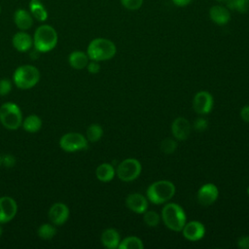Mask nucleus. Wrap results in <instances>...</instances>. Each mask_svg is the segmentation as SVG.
<instances>
[{
    "mask_svg": "<svg viewBox=\"0 0 249 249\" xmlns=\"http://www.w3.org/2000/svg\"><path fill=\"white\" fill-rule=\"evenodd\" d=\"M58 42L56 30L50 24H42L36 28L33 35V47L39 53L53 51Z\"/></svg>",
    "mask_w": 249,
    "mask_h": 249,
    "instance_id": "1",
    "label": "nucleus"
},
{
    "mask_svg": "<svg viewBox=\"0 0 249 249\" xmlns=\"http://www.w3.org/2000/svg\"><path fill=\"white\" fill-rule=\"evenodd\" d=\"M116 53L117 48L115 43L106 38H95L89 42L87 48L89 60L98 62L113 58Z\"/></svg>",
    "mask_w": 249,
    "mask_h": 249,
    "instance_id": "2",
    "label": "nucleus"
},
{
    "mask_svg": "<svg viewBox=\"0 0 249 249\" xmlns=\"http://www.w3.org/2000/svg\"><path fill=\"white\" fill-rule=\"evenodd\" d=\"M176 192L174 184L168 180H159L147 189V198L154 204H162L170 200Z\"/></svg>",
    "mask_w": 249,
    "mask_h": 249,
    "instance_id": "3",
    "label": "nucleus"
},
{
    "mask_svg": "<svg viewBox=\"0 0 249 249\" xmlns=\"http://www.w3.org/2000/svg\"><path fill=\"white\" fill-rule=\"evenodd\" d=\"M39 69L31 64L18 66L13 73V82L20 89H29L34 88L40 81Z\"/></svg>",
    "mask_w": 249,
    "mask_h": 249,
    "instance_id": "4",
    "label": "nucleus"
},
{
    "mask_svg": "<svg viewBox=\"0 0 249 249\" xmlns=\"http://www.w3.org/2000/svg\"><path fill=\"white\" fill-rule=\"evenodd\" d=\"M160 218L166 228L173 231H181L186 224V213L184 209L177 203H166L162 210Z\"/></svg>",
    "mask_w": 249,
    "mask_h": 249,
    "instance_id": "5",
    "label": "nucleus"
},
{
    "mask_svg": "<svg viewBox=\"0 0 249 249\" xmlns=\"http://www.w3.org/2000/svg\"><path fill=\"white\" fill-rule=\"evenodd\" d=\"M22 112L14 102H6L0 106V123L9 130H16L22 124Z\"/></svg>",
    "mask_w": 249,
    "mask_h": 249,
    "instance_id": "6",
    "label": "nucleus"
},
{
    "mask_svg": "<svg viewBox=\"0 0 249 249\" xmlns=\"http://www.w3.org/2000/svg\"><path fill=\"white\" fill-rule=\"evenodd\" d=\"M58 145L64 152L74 153L87 150L89 147V141L87 137L80 132H67L60 137Z\"/></svg>",
    "mask_w": 249,
    "mask_h": 249,
    "instance_id": "7",
    "label": "nucleus"
},
{
    "mask_svg": "<svg viewBox=\"0 0 249 249\" xmlns=\"http://www.w3.org/2000/svg\"><path fill=\"white\" fill-rule=\"evenodd\" d=\"M142 165L136 159H125L119 163L116 168V174L121 181L132 182L137 179L141 173Z\"/></svg>",
    "mask_w": 249,
    "mask_h": 249,
    "instance_id": "8",
    "label": "nucleus"
},
{
    "mask_svg": "<svg viewBox=\"0 0 249 249\" xmlns=\"http://www.w3.org/2000/svg\"><path fill=\"white\" fill-rule=\"evenodd\" d=\"M70 216L69 207L63 202H54L48 211V217L54 226L64 225Z\"/></svg>",
    "mask_w": 249,
    "mask_h": 249,
    "instance_id": "9",
    "label": "nucleus"
},
{
    "mask_svg": "<svg viewBox=\"0 0 249 249\" xmlns=\"http://www.w3.org/2000/svg\"><path fill=\"white\" fill-rule=\"evenodd\" d=\"M18 213L17 201L8 196L0 197V224L11 222Z\"/></svg>",
    "mask_w": 249,
    "mask_h": 249,
    "instance_id": "10",
    "label": "nucleus"
},
{
    "mask_svg": "<svg viewBox=\"0 0 249 249\" xmlns=\"http://www.w3.org/2000/svg\"><path fill=\"white\" fill-rule=\"evenodd\" d=\"M213 96L206 90H200L196 93L193 99V108L199 115L208 114L213 107Z\"/></svg>",
    "mask_w": 249,
    "mask_h": 249,
    "instance_id": "11",
    "label": "nucleus"
},
{
    "mask_svg": "<svg viewBox=\"0 0 249 249\" xmlns=\"http://www.w3.org/2000/svg\"><path fill=\"white\" fill-rule=\"evenodd\" d=\"M219 196V190L216 185L212 183L203 184L197 191V200L203 206H209L213 204Z\"/></svg>",
    "mask_w": 249,
    "mask_h": 249,
    "instance_id": "12",
    "label": "nucleus"
},
{
    "mask_svg": "<svg viewBox=\"0 0 249 249\" xmlns=\"http://www.w3.org/2000/svg\"><path fill=\"white\" fill-rule=\"evenodd\" d=\"M191 124L184 117L176 118L171 124V132L176 140H187L191 134Z\"/></svg>",
    "mask_w": 249,
    "mask_h": 249,
    "instance_id": "13",
    "label": "nucleus"
},
{
    "mask_svg": "<svg viewBox=\"0 0 249 249\" xmlns=\"http://www.w3.org/2000/svg\"><path fill=\"white\" fill-rule=\"evenodd\" d=\"M186 239L190 241H197L205 234V227L198 221H191L186 223L181 231Z\"/></svg>",
    "mask_w": 249,
    "mask_h": 249,
    "instance_id": "14",
    "label": "nucleus"
},
{
    "mask_svg": "<svg viewBox=\"0 0 249 249\" xmlns=\"http://www.w3.org/2000/svg\"><path fill=\"white\" fill-rule=\"evenodd\" d=\"M208 15L211 21L217 25H226L231 20L230 9L222 4H217L210 7Z\"/></svg>",
    "mask_w": 249,
    "mask_h": 249,
    "instance_id": "15",
    "label": "nucleus"
},
{
    "mask_svg": "<svg viewBox=\"0 0 249 249\" xmlns=\"http://www.w3.org/2000/svg\"><path fill=\"white\" fill-rule=\"evenodd\" d=\"M125 205L132 212L143 214L148 209V199L139 193H132L126 196Z\"/></svg>",
    "mask_w": 249,
    "mask_h": 249,
    "instance_id": "16",
    "label": "nucleus"
},
{
    "mask_svg": "<svg viewBox=\"0 0 249 249\" xmlns=\"http://www.w3.org/2000/svg\"><path fill=\"white\" fill-rule=\"evenodd\" d=\"M13 47L19 53H26L33 47V37L25 31L17 32L12 38Z\"/></svg>",
    "mask_w": 249,
    "mask_h": 249,
    "instance_id": "17",
    "label": "nucleus"
},
{
    "mask_svg": "<svg viewBox=\"0 0 249 249\" xmlns=\"http://www.w3.org/2000/svg\"><path fill=\"white\" fill-rule=\"evenodd\" d=\"M14 22L19 30H28L33 25V17L24 9H18L14 14Z\"/></svg>",
    "mask_w": 249,
    "mask_h": 249,
    "instance_id": "18",
    "label": "nucleus"
},
{
    "mask_svg": "<svg viewBox=\"0 0 249 249\" xmlns=\"http://www.w3.org/2000/svg\"><path fill=\"white\" fill-rule=\"evenodd\" d=\"M100 240L104 247L108 249H116V248H119V244L121 242V236L117 230L113 228H109L103 231V232L101 233Z\"/></svg>",
    "mask_w": 249,
    "mask_h": 249,
    "instance_id": "19",
    "label": "nucleus"
},
{
    "mask_svg": "<svg viewBox=\"0 0 249 249\" xmlns=\"http://www.w3.org/2000/svg\"><path fill=\"white\" fill-rule=\"evenodd\" d=\"M89 61V57L88 53L83 51H74L68 56L69 65L76 70H82L86 68Z\"/></svg>",
    "mask_w": 249,
    "mask_h": 249,
    "instance_id": "20",
    "label": "nucleus"
},
{
    "mask_svg": "<svg viewBox=\"0 0 249 249\" xmlns=\"http://www.w3.org/2000/svg\"><path fill=\"white\" fill-rule=\"evenodd\" d=\"M116 175L115 167L109 162H103L99 164L95 169V176L96 178L103 183L110 182L114 179Z\"/></svg>",
    "mask_w": 249,
    "mask_h": 249,
    "instance_id": "21",
    "label": "nucleus"
},
{
    "mask_svg": "<svg viewBox=\"0 0 249 249\" xmlns=\"http://www.w3.org/2000/svg\"><path fill=\"white\" fill-rule=\"evenodd\" d=\"M42 120L38 115L31 114L22 120L21 126L28 133H36L42 127Z\"/></svg>",
    "mask_w": 249,
    "mask_h": 249,
    "instance_id": "22",
    "label": "nucleus"
},
{
    "mask_svg": "<svg viewBox=\"0 0 249 249\" xmlns=\"http://www.w3.org/2000/svg\"><path fill=\"white\" fill-rule=\"evenodd\" d=\"M29 12L33 18L39 21H45L48 18V11L40 0H30Z\"/></svg>",
    "mask_w": 249,
    "mask_h": 249,
    "instance_id": "23",
    "label": "nucleus"
},
{
    "mask_svg": "<svg viewBox=\"0 0 249 249\" xmlns=\"http://www.w3.org/2000/svg\"><path fill=\"white\" fill-rule=\"evenodd\" d=\"M103 136V128L98 124H91L89 125L86 131V137L89 142L95 143L100 140V138Z\"/></svg>",
    "mask_w": 249,
    "mask_h": 249,
    "instance_id": "24",
    "label": "nucleus"
},
{
    "mask_svg": "<svg viewBox=\"0 0 249 249\" xmlns=\"http://www.w3.org/2000/svg\"><path fill=\"white\" fill-rule=\"evenodd\" d=\"M37 234L44 240H51L56 234L55 226L52 223H44L38 228Z\"/></svg>",
    "mask_w": 249,
    "mask_h": 249,
    "instance_id": "25",
    "label": "nucleus"
},
{
    "mask_svg": "<svg viewBox=\"0 0 249 249\" xmlns=\"http://www.w3.org/2000/svg\"><path fill=\"white\" fill-rule=\"evenodd\" d=\"M144 244L142 240L137 236H127L121 240L119 244L120 249H142Z\"/></svg>",
    "mask_w": 249,
    "mask_h": 249,
    "instance_id": "26",
    "label": "nucleus"
},
{
    "mask_svg": "<svg viewBox=\"0 0 249 249\" xmlns=\"http://www.w3.org/2000/svg\"><path fill=\"white\" fill-rule=\"evenodd\" d=\"M226 6L230 10H235L240 14L249 12V0H228Z\"/></svg>",
    "mask_w": 249,
    "mask_h": 249,
    "instance_id": "27",
    "label": "nucleus"
},
{
    "mask_svg": "<svg viewBox=\"0 0 249 249\" xmlns=\"http://www.w3.org/2000/svg\"><path fill=\"white\" fill-rule=\"evenodd\" d=\"M143 221L144 223L150 227V228H155L160 224V216L158 212L153 211V210H146L143 213Z\"/></svg>",
    "mask_w": 249,
    "mask_h": 249,
    "instance_id": "28",
    "label": "nucleus"
},
{
    "mask_svg": "<svg viewBox=\"0 0 249 249\" xmlns=\"http://www.w3.org/2000/svg\"><path fill=\"white\" fill-rule=\"evenodd\" d=\"M160 149L165 155H170L174 153L177 149V142L175 141V138H164L160 144Z\"/></svg>",
    "mask_w": 249,
    "mask_h": 249,
    "instance_id": "29",
    "label": "nucleus"
},
{
    "mask_svg": "<svg viewBox=\"0 0 249 249\" xmlns=\"http://www.w3.org/2000/svg\"><path fill=\"white\" fill-rule=\"evenodd\" d=\"M120 2L122 6L126 10L136 11L142 7L144 0H120Z\"/></svg>",
    "mask_w": 249,
    "mask_h": 249,
    "instance_id": "30",
    "label": "nucleus"
},
{
    "mask_svg": "<svg viewBox=\"0 0 249 249\" xmlns=\"http://www.w3.org/2000/svg\"><path fill=\"white\" fill-rule=\"evenodd\" d=\"M12 82L8 79H1L0 80V96L8 95L12 90Z\"/></svg>",
    "mask_w": 249,
    "mask_h": 249,
    "instance_id": "31",
    "label": "nucleus"
},
{
    "mask_svg": "<svg viewBox=\"0 0 249 249\" xmlns=\"http://www.w3.org/2000/svg\"><path fill=\"white\" fill-rule=\"evenodd\" d=\"M194 128L196 131H203L207 128L208 126V121L204 118H197L195 122H194Z\"/></svg>",
    "mask_w": 249,
    "mask_h": 249,
    "instance_id": "32",
    "label": "nucleus"
},
{
    "mask_svg": "<svg viewBox=\"0 0 249 249\" xmlns=\"http://www.w3.org/2000/svg\"><path fill=\"white\" fill-rule=\"evenodd\" d=\"M16 164V159L13 155L7 154L2 157V165L6 167H13Z\"/></svg>",
    "mask_w": 249,
    "mask_h": 249,
    "instance_id": "33",
    "label": "nucleus"
},
{
    "mask_svg": "<svg viewBox=\"0 0 249 249\" xmlns=\"http://www.w3.org/2000/svg\"><path fill=\"white\" fill-rule=\"evenodd\" d=\"M86 68L89 71V73H90V74H97L100 71V64L98 63V61L90 60V61H89V63H88Z\"/></svg>",
    "mask_w": 249,
    "mask_h": 249,
    "instance_id": "34",
    "label": "nucleus"
},
{
    "mask_svg": "<svg viewBox=\"0 0 249 249\" xmlns=\"http://www.w3.org/2000/svg\"><path fill=\"white\" fill-rule=\"evenodd\" d=\"M237 246L241 249H249V236L243 235L237 239Z\"/></svg>",
    "mask_w": 249,
    "mask_h": 249,
    "instance_id": "35",
    "label": "nucleus"
},
{
    "mask_svg": "<svg viewBox=\"0 0 249 249\" xmlns=\"http://www.w3.org/2000/svg\"><path fill=\"white\" fill-rule=\"evenodd\" d=\"M240 117L241 119L246 122V123H249V105H246V106H243L240 110Z\"/></svg>",
    "mask_w": 249,
    "mask_h": 249,
    "instance_id": "36",
    "label": "nucleus"
},
{
    "mask_svg": "<svg viewBox=\"0 0 249 249\" xmlns=\"http://www.w3.org/2000/svg\"><path fill=\"white\" fill-rule=\"evenodd\" d=\"M172 3L177 7H186L188 6L193 0H171Z\"/></svg>",
    "mask_w": 249,
    "mask_h": 249,
    "instance_id": "37",
    "label": "nucleus"
},
{
    "mask_svg": "<svg viewBox=\"0 0 249 249\" xmlns=\"http://www.w3.org/2000/svg\"><path fill=\"white\" fill-rule=\"evenodd\" d=\"M219 3H222V4H226V2L228 1V0H217Z\"/></svg>",
    "mask_w": 249,
    "mask_h": 249,
    "instance_id": "38",
    "label": "nucleus"
},
{
    "mask_svg": "<svg viewBox=\"0 0 249 249\" xmlns=\"http://www.w3.org/2000/svg\"><path fill=\"white\" fill-rule=\"evenodd\" d=\"M2 232H3V230H2V228H1V224H0V237H1V235H2Z\"/></svg>",
    "mask_w": 249,
    "mask_h": 249,
    "instance_id": "39",
    "label": "nucleus"
},
{
    "mask_svg": "<svg viewBox=\"0 0 249 249\" xmlns=\"http://www.w3.org/2000/svg\"><path fill=\"white\" fill-rule=\"evenodd\" d=\"M2 165V156H0V167Z\"/></svg>",
    "mask_w": 249,
    "mask_h": 249,
    "instance_id": "40",
    "label": "nucleus"
},
{
    "mask_svg": "<svg viewBox=\"0 0 249 249\" xmlns=\"http://www.w3.org/2000/svg\"><path fill=\"white\" fill-rule=\"evenodd\" d=\"M247 194H248V196H249V187L247 188Z\"/></svg>",
    "mask_w": 249,
    "mask_h": 249,
    "instance_id": "41",
    "label": "nucleus"
},
{
    "mask_svg": "<svg viewBox=\"0 0 249 249\" xmlns=\"http://www.w3.org/2000/svg\"><path fill=\"white\" fill-rule=\"evenodd\" d=\"M0 13H1V6H0Z\"/></svg>",
    "mask_w": 249,
    "mask_h": 249,
    "instance_id": "42",
    "label": "nucleus"
}]
</instances>
